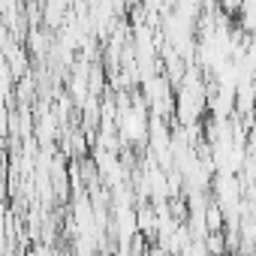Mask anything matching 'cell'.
I'll use <instances>...</instances> for the list:
<instances>
[{"mask_svg":"<svg viewBox=\"0 0 256 256\" xmlns=\"http://www.w3.org/2000/svg\"><path fill=\"white\" fill-rule=\"evenodd\" d=\"M205 244H208V253H211V256H223V235H220V232L205 235Z\"/></svg>","mask_w":256,"mask_h":256,"instance_id":"6da1fadb","label":"cell"},{"mask_svg":"<svg viewBox=\"0 0 256 256\" xmlns=\"http://www.w3.org/2000/svg\"><path fill=\"white\" fill-rule=\"evenodd\" d=\"M244 4L247 0H217V6L226 12V16H235V12H244Z\"/></svg>","mask_w":256,"mask_h":256,"instance_id":"7a4b0ae2","label":"cell"}]
</instances>
